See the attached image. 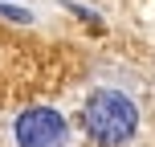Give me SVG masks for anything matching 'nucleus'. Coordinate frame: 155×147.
<instances>
[{
    "mask_svg": "<svg viewBox=\"0 0 155 147\" xmlns=\"http://www.w3.org/2000/svg\"><path fill=\"white\" fill-rule=\"evenodd\" d=\"M135 123H139L135 102L127 98V94H118V90H98L90 102H86V127H90L94 139L106 143V147L131 139Z\"/></svg>",
    "mask_w": 155,
    "mask_h": 147,
    "instance_id": "nucleus-1",
    "label": "nucleus"
},
{
    "mask_svg": "<svg viewBox=\"0 0 155 147\" xmlns=\"http://www.w3.org/2000/svg\"><path fill=\"white\" fill-rule=\"evenodd\" d=\"M16 143L21 147H61L65 143V119L49 106H33L16 119Z\"/></svg>",
    "mask_w": 155,
    "mask_h": 147,
    "instance_id": "nucleus-2",
    "label": "nucleus"
}]
</instances>
